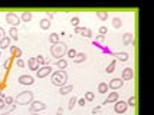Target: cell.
<instances>
[{
	"label": "cell",
	"instance_id": "21",
	"mask_svg": "<svg viewBox=\"0 0 154 115\" xmlns=\"http://www.w3.org/2000/svg\"><path fill=\"white\" fill-rule=\"evenodd\" d=\"M49 42L52 43V45H56V43H59V33H51L49 35Z\"/></svg>",
	"mask_w": 154,
	"mask_h": 115
},
{
	"label": "cell",
	"instance_id": "45",
	"mask_svg": "<svg viewBox=\"0 0 154 115\" xmlns=\"http://www.w3.org/2000/svg\"><path fill=\"white\" fill-rule=\"evenodd\" d=\"M62 112H63V109H62V108H58V111H56V115H62Z\"/></svg>",
	"mask_w": 154,
	"mask_h": 115
},
{
	"label": "cell",
	"instance_id": "27",
	"mask_svg": "<svg viewBox=\"0 0 154 115\" xmlns=\"http://www.w3.org/2000/svg\"><path fill=\"white\" fill-rule=\"evenodd\" d=\"M97 17L100 20H107L108 19V12H97Z\"/></svg>",
	"mask_w": 154,
	"mask_h": 115
},
{
	"label": "cell",
	"instance_id": "2",
	"mask_svg": "<svg viewBox=\"0 0 154 115\" xmlns=\"http://www.w3.org/2000/svg\"><path fill=\"white\" fill-rule=\"evenodd\" d=\"M66 50H68V47L65 43H56V45H52L51 46V55L54 56L55 59H63V56L66 55Z\"/></svg>",
	"mask_w": 154,
	"mask_h": 115
},
{
	"label": "cell",
	"instance_id": "36",
	"mask_svg": "<svg viewBox=\"0 0 154 115\" xmlns=\"http://www.w3.org/2000/svg\"><path fill=\"white\" fill-rule=\"evenodd\" d=\"M25 65H26L25 61H23V59H20V58L16 61V66H19V68H25Z\"/></svg>",
	"mask_w": 154,
	"mask_h": 115
},
{
	"label": "cell",
	"instance_id": "1",
	"mask_svg": "<svg viewBox=\"0 0 154 115\" xmlns=\"http://www.w3.org/2000/svg\"><path fill=\"white\" fill-rule=\"evenodd\" d=\"M51 82L55 86H65L68 82V74L65 71H55L52 72V76H51Z\"/></svg>",
	"mask_w": 154,
	"mask_h": 115
},
{
	"label": "cell",
	"instance_id": "31",
	"mask_svg": "<svg viewBox=\"0 0 154 115\" xmlns=\"http://www.w3.org/2000/svg\"><path fill=\"white\" fill-rule=\"evenodd\" d=\"M71 25L74 26V29L79 26V17H78V16H74V17L71 19Z\"/></svg>",
	"mask_w": 154,
	"mask_h": 115
},
{
	"label": "cell",
	"instance_id": "37",
	"mask_svg": "<svg viewBox=\"0 0 154 115\" xmlns=\"http://www.w3.org/2000/svg\"><path fill=\"white\" fill-rule=\"evenodd\" d=\"M76 105H79V107H82V108H84V107L87 105V101H85L84 98H81V99H78V102H76Z\"/></svg>",
	"mask_w": 154,
	"mask_h": 115
},
{
	"label": "cell",
	"instance_id": "5",
	"mask_svg": "<svg viewBox=\"0 0 154 115\" xmlns=\"http://www.w3.org/2000/svg\"><path fill=\"white\" fill-rule=\"evenodd\" d=\"M51 74H52V66L51 65H43V66H40L36 71V76L39 79H43V78H46L48 75H51Z\"/></svg>",
	"mask_w": 154,
	"mask_h": 115
},
{
	"label": "cell",
	"instance_id": "46",
	"mask_svg": "<svg viewBox=\"0 0 154 115\" xmlns=\"http://www.w3.org/2000/svg\"><path fill=\"white\" fill-rule=\"evenodd\" d=\"M32 115H39V112H32Z\"/></svg>",
	"mask_w": 154,
	"mask_h": 115
},
{
	"label": "cell",
	"instance_id": "44",
	"mask_svg": "<svg viewBox=\"0 0 154 115\" xmlns=\"http://www.w3.org/2000/svg\"><path fill=\"white\" fill-rule=\"evenodd\" d=\"M100 111H101V107H97V108L92 109V114H98Z\"/></svg>",
	"mask_w": 154,
	"mask_h": 115
},
{
	"label": "cell",
	"instance_id": "12",
	"mask_svg": "<svg viewBox=\"0 0 154 115\" xmlns=\"http://www.w3.org/2000/svg\"><path fill=\"white\" fill-rule=\"evenodd\" d=\"M27 66H29V69H30V71H38V69L40 68L39 63L36 62V59H35V58H29V59H27Z\"/></svg>",
	"mask_w": 154,
	"mask_h": 115
},
{
	"label": "cell",
	"instance_id": "16",
	"mask_svg": "<svg viewBox=\"0 0 154 115\" xmlns=\"http://www.w3.org/2000/svg\"><path fill=\"white\" fill-rule=\"evenodd\" d=\"M74 91V85H65V86H60L59 88V94L60 95H68L69 92H72Z\"/></svg>",
	"mask_w": 154,
	"mask_h": 115
},
{
	"label": "cell",
	"instance_id": "18",
	"mask_svg": "<svg viewBox=\"0 0 154 115\" xmlns=\"http://www.w3.org/2000/svg\"><path fill=\"white\" fill-rule=\"evenodd\" d=\"M72 61H74V63H82V62L87 61V55L82 53V52H81V53H76V56H75Z\"/></svg>",
	"mask_w": 154,
	"mask_h": 115
},
{
	"label": "cell",
	"instance_id": "17",
	"mask_svg": "<svg viewBox=\"0 0 154 115\" xmlns=\"http://www.w3.org/2000/svg\"><path fill=\"white\" fill-rule=\"evenodd\" d=\"M115 58L120 62H127L130 59V55L127 52H118V53H115Z\"/></svg>",
	"mask_w": 154,
	"mask_h": 115
},
{
	"label": "cell",
	"instance_id": "39",
	"mask_svg": "<svg viewBox=\"0 0 154 115\" xmlns=\"http://www.w3.org/2000/svg\"><path fill=\"white\" fill-rule=\"evenodd\" d=\"M84 29H85V27L78 26V27H75V29H74V32H75L76 35H79V33H82V32H84Z\"/></svg>",
	"mask_w": 154,
	"mask_h": 115
},
{
	"label": "cell",
	"instance_id": "35",
	"mask_svg": "<svg viewBox=\"0 0 154 115\" xmlns=\"http://www.w3.org/2000/svg\"><path fill=\"white\" fill-rule=\"evenodd\" d=\"M5 102H6V105H13L14 98L13 96H6V98H5Z\"/></svg>",
	"mask_w": 154,
	"mask_h": 115
},
{
	"label": "cell",
	"instance_id": "29",
	"mask_svg": "<svg viewBox=\"0 0 154 115\" xmlns=\"http://www.w3.org/2000/svg\"><path fill=\"white\" fill-rule=\"evenodd\" d=\"M84 99H85V101H94L95 99V94L94 92H85V96H84Z\"/></svg>",
	"mask_w": 154,
	"mask_h": 115
},
{
	"label": "cell",
	"instance_id": "28",
	"mask_svg": "<svg viewBox=\"0 0 154 115\" xmlns=\"http://www.w3.org/2000/svg\"><path fill=\"white\" fill-rule=\"evenodd\" d=\"M76 102H78V98H76V96H72V98L69 99V104H68V108H69V109H74V107L76 105Z\"/></svg>",
	"mask_w": 154,
	"mask_h": 115
},
{
	"label": "cell",
	"instance_id": "3",
	"mask_svg": "<svg viewBox=\"0 0 154 115\" xmlns=\"http://www.w3.org/2000/svg\"><path fill=\"white\" fill-rule=\"evenodd\" d=\"M33 101V92L32 91H23V92H19L14 98V102L17 105H27Z\"/></svg>",
	"mask_w": 154,
	"mask_h": 115
},
{
	"label": "cell",
	"instance_id": "14",
	"mask_svg": "<svg viewBox=\"0 0 154 115\" xmlns=\"http://www.w3.org/2000/svg\"><path fill=\"white\" fill-rule=\"evenodd\" d=\"M39 27L42 29V30H48V29H51V20H49V19H46V17L40 19Z\"/></svg>",
	"mask_w": 154,
	"mask_h": 115
},
{
	"label": "cell",
	"instance_id": "6",
	"mask_svg": "<svg viewBox=\"0 0 154 115\" xmlns=\"http://www.w3.org/2000/svg\"><path fill=\"white\" fill-rule=\"evenodd\" d=\"M43 109H46V105L42 101H35L33 99V101L30 102V112H40Z\"/></svg>",
	"mask_w": 154,
	"mask_h": 115
},
{
	"label": "cell",
	"instance_id": "22",
	"mask_svg": "<svg viewBox=\"0 0 154 115\" xmlns=\"http://www.w3.org/2000/svg\"><path fill=\"white\" fill-rule=\"evenodd\" d=\"M56 66H58V69H59V71L66 69V66H68L66 59H59V61H56Z\"/></svg>",
	"mask_w": 154,
	"mask_h": 115
},
{
	"label": "cell",
	"instance_id": "30",
	"mask_svg": "<svg viewBox=\"0 0 154 115\" xmlns=\"http://www.w3.org/2000/svg\"><path fill=\"white\" fill-rule=\"evenodd\" d=\"M10 50H12V55H13V56H16V58H19L20 55H22L20 49H17V47H14V46H10Z\"/></svg>",
	"mask_w": 154,
	"mask_h": 115
},
{
	"label": "cell",
	"instance_id": "33",
	"mask_svg": "<svg viewBox=\"0 0 154 115\" xmlns=\"http://www.w3.org/2000/svg\"><path fill=\"white\" fill-rule=\"evenodd\" d=\"M82 36H85V38H91V36H92V30H91V29H88V27H85V29H84V32H82Z\"/></svg>",
	"mask_w": 154,
	"mask_h": 115
},
{
	"label": "cell",
	"instance_id": "25",
	"mask_svg": "<svg viewBox=\"0 0 154 115\" xmlns=\"http://www.w3.org/2000/svg\"><path fill=\"white\" fill-rule=\"evenodd\" d=\"M127 105L128 107H131V108H134L135 105H137V96H135V95L130 96V99L127 101Z\"/></svg>",
	"mask_w": 154,
	"mask_h": 115
},
{
	"label": "cell",
	"instance_id": "8",
	"mask_svg": "<svg viewBox=\"0 0 154 115\" xmlns=\"http://www.w3.org/2000/svg\"><path fill=\"white\" fill-rule=\"evenodd\" d=\"M122 85H124V81L120 79V78H114V79H111L109 83H108V88L112 89V91H117V89L122 88Z\"/></svg>",
	"mask_w": 154,
	"mask_h": 115
},
{
	"label": "cell",
	"instance_id": "10",
	"mask_svg": "<svg viewBox=\"0 0 154 115\" xmlns=\"http://www.w3.org/2000/svg\"><path fill=\"white\" fill-rule=\"evenodd\" d=\"M134 78V71L131 68H125L122 69V74H121V79L122 81H131Z\"/></svg>",
	"mask_w": 154,
	"mask_h": 115
},
{
	"label": "cell",
	"instance_id": "42",
	"mask_svg": "<svg viewBox=\"0 0 154 115\" xmlns=\"http://www.w3.org/2000/svg\"><path fill=\"white\" fill-rule=\"evenodd\" d=\"M54 16H55V14L52 13V12H46V19H49V20H52V19H54Z\"/></svg>",
	"mask_w": 154,
	"mask_h": 115
},
{
	"label": "cell",
	"instance_id": "13",
	"mask_svg": "<svg viewBox=\"0 0 154 115\" xmlns=\"http://www.w3.org/2000/svg\"><path fill=\"white\" fill-rule=\"evenodd\" d=\"M9 38H10V41H14V42L19 41V33H17V27H10V29H9Z\"/></svg>",
	"mask_w": 154,
	"mask_h": 115
},
{
	"label": "cell",
	"instance_id": "23",
	"mask_svg": "<svg viewBox=\"0 0 154 115\" xmlns=\"http://www.w3.org/2000/svg\"><path fill=\"white\" fill-rule=\"evenodd\" d=\"M98 92H100V94H107L108 92V83L100 82V85H98Z\"/></svg>",
	"mask_w": 154,
	"mask_h": 115
},
{
	"label": "cell",
	"instance_id": "20",
	"mask_svg": "<svg viewBox=\"0 0 154 115\" xmlns=\"http://www.w3.org/2000/svg\"><path fill=\"white\" fill-rule=\"evenodd\" d=\"M10 47V38L9 36H5L2 41H0V49H7Z\"/></svg>",
	"mask_w": 154,
	"mask_h": 115
},
{
	"label": "cell",
	"instance_id": "24",
	"mask_svg": "<svg viewBox=\"0 0 154 115\" xmlns=\"http://www.w3.org/2000/svg\"><path fill=\"white\" fill-rule=\"evenodd\" d=\"M115 65H117V61H111L109 62V65H108L107 66V69H105V72H107V74H112V72H114L115 71Z\"/></svg>",
	"mask_w": 154,
	"mask_h": 115
},
{
	"label": "cell",
	"instance_id": "38",
	"mask_svg": "<svg viewBox=\"0 0 154 115\" xmlns=\"http://www.w3.org/2000/svg\"><path fill=\"white\" fill-rule=\"evenodd\" d=\"M108 33V29L105 26H101L100 27V35H102V36H105V35Z\"/></svg>",
	"mask_w": 154,
	"mask_h": 115
},
{
	"label": "cell",
	"instance_id": "48",
	"mask_svg": "<svg viewBox=\"0 0 154 115\" xmlns=\"http://www.w3.org/2000/svg\"><path fill=\"white\" fill-rule=\"evenodd\" d=\"M0 58H2V52H0Z\"/></svg>",
	"mask_w": 154,
	"mask_h": 115
},
{
	"label": "cell",
	"instance_id": "19",
	"mask_svg": "<svg viewBox=\"0 0 154 115\" xmlns=\"http://www.w3.org/2000/svg\"><path fill=\"white\" fill-rule=\"evenodd\" d=\"M32 17H33L32 12H23V13H22V16H20V20L25 22V23H27V22L32 20Z\"/></svg>",
	"mask_w": 154,
	"mask_h": 115
},
{
	"label": "cell",
	"instance_id": "7",
	"mask_svg": "<svg viewBox=\"0 0 154 115\" xmlns=\"http://www.w3.org/2000/svg\"><path fill=\"white\" fill-rule=\"evenodd\" d=\"M127 108H128V105H127V102L125 101H117L114 104V111L117 112V114H124L125 111H127Z\"/></svg>",
	"mask_w": 154,
	"mask_h": 115
},
{
	"label": "cell",
	"instance_id": "41",
	"mask_svg": "<svg viewBox=\"0 0 154 115\" xmlns=\"http://www.w3.org/2000/svg\"><path fill=\"white\" fill-rule=\"evenodd\" d=\"M104 41H105V36L98 35V36H97V41H95V43H97V42H104Z\"/></svg>",
	"mask_w": 154,
	"mask_h": 115
},
{
	"label": "cell",
	"instance_id": "11",
	"mask_svg": "<svg viewBox=\"0 0 154 115\" xmlns=\"http://www.w3.org/2000/svg\"><path fill=\"white\" fill-rule=\"evenodd\" d=\"M118 98H120L118 92H109V94H108V98L102 102V105H107V104H115V102L118 101Z\"/></svg>",
	"mask_w": 154,
	"mask_h": 115
},
{
	"label": "cell",
	"instance_id": "15",
	"mask_svg": "<svg viewBox=\"0 0 154 115\" xmlns=\"http://www.w3.org/2000/svg\"><path fill=\"white\" fill-rule=\"evenodd\" d=\"M134 42V35L133 33H124L122 35V43L124 45H130Z\"/></svg>",
	"mask_w": 154,
	"mask_h": 115
},
{
	"label": "cell",
	"instance_id": "40",
	"mask_svg": "<svg viewBox=\"0 0 154 115\" xmlns=\"http://www.w3.org/2000/svg\"><path fill=\"white\" fill-rule=\"evenodd\" d=\"M7 105H6V102H5V98H0V109H5Z\"/></svg>",
	"mask_w": 154,
	"mask_h": 115
},
{
	"label": "cell",
	"instance_id": "43",
	"mask_svg": "<svg viewBox=\"0 0 154 115\" xmlns=\"http://www.w3.org/2000/svg\"><path fill=\"white\" fill-rule=\"evenodd\" d=\"M3 38H5V29H3V27L0 26V41H2Z\"/></svg>",
	"mask_w": 154,
	"mask_h": 115
},
{
	"label": "cell",
	"instance_id": "32",
	"mask_svg": "<svg viewBox=\"0 0 154 115\" xmlns=\"http://www.w3.org/2000/svg\"><path fill=\"white\" fill-rule=\"evenodd\" d=\"M35 59H36V62H38V63H39V66H43V65H46V61H45V58H43V56H36V58H35Z\"/></svg>",
	"mask_w": 154,
	"mask_h": 115
},
{
	"label": "cell",
	"instance_id": "26",
	"mask_svg": "<svg viewBox=\"0 0 154 115\" xmlns=\"http://www.w3.org/2000/svg\"><path fill=\"white\" fill-rule=\"evenodd\" d=\"M112 26H114L115 29H120V27L122 26V20H121L120 17H114V19H112Z\"/></svg>",
	"mask_w": 154,
	"mask_h": 115
},
{
	"label": "cell",
	"instance_id": "4",
	"mask_svg": "<svg viewBox=\"0 0 154 115\" xmlns=\"http://www.w3.org/2000/svg\"><path fill=\"white\" fill-rule=\"evenodd\" d=\"M6 23H9L12 27H17L20 23H22V20H20L19 14H16L14 12H7L6 13Z\"/></svg>",
	"mask_w": 154,
	"mask_h": 115
},
{
	"label": "cell",
	"instance_id": "47",
	"mask_svg": "<svg viewBox=\"0 0 154 115\" xmlns=\"http://www.w3.org/2000/svg\"><path fill=\"white\" fill-rule=\"evenodd\" d=\"M0 98H5V96H2V92H0Z\"/></svg>",
	"mask_w": 154,
	"mask_h": 115
},
{
	"label": "cell",
	"instance_id": "34",
	"mask_svg": "<svg viewBox=\"0 0 154 115\" xmlns=\"http://www.w3.org/2000/svg\"><path fill=\"white\" fill-rule=\"evenodd\" d=\"M76 53H78V52H76L75 49H68V50H66V55L71 58V59H74L75 56H76Z\"/></svg>",
	"mask_w": 154,
	"mask_h": 115
},
{
	"label": "cell",
	"instance_id": "9",
	"mask_svg": "<svg viewBox=\"0 0 154 115\" xmlns=\"http://www.w3.org/2000/svg\"><path fill=\"white\" fill-rule=\"evenodd\" d=\"M17 82H19L20 85H33L35 79H33V76H30V75H20Z\"/></svg>",
	"mask_w": 154,
	"mask_h": 115
}]
</instances>
